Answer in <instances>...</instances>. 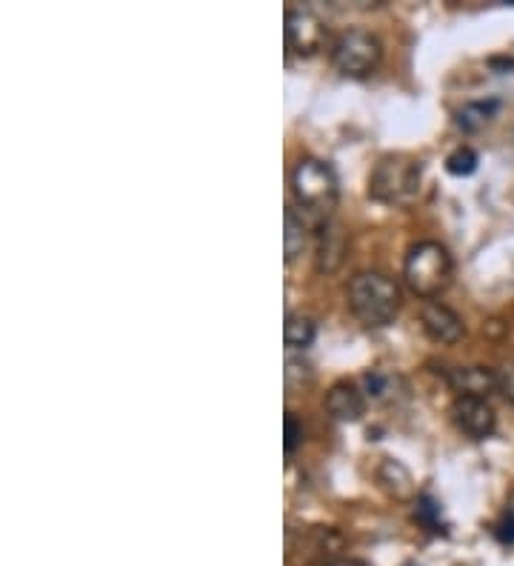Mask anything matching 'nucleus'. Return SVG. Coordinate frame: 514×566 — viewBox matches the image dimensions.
I'll use <instances>...</instances> for the list:
<instances>
[{
	"instance_id": "f257e3e1",
	"label": "nucleus",
	"mask_w": 514,
	"mask_h": 566,
	"mask_svg": "<svg viewBox=\"0 0 514 566\" xmlns=\"http://www.w3.org/2000/svg\"><path fill=\"white\" fill-rule=\"evenodd\" d=\"M401 287L383 273H357L348 284V310L364 326H389L401 312Z\"/></svg>"
},
{
	"instance_id": "f03ea898",
	"label": "nucleus",
	"mask_w": 514,
	"mask_h": 566,
	"mask_svg": "<svg viewBox=\"0 0 514 566\" xmlns=\"http://www.w3.org/2000/svg\"><path fill=\"white\" fill-rule=\"evenodd\" d=\"M452 278L454 264L443 243L417 241L415 246H408L406 261H403V280L412 292L431 301L452 287Z\"/></svg>"
},
{
	"instance_id": "7ed1b4c3",
	"label": "nucleus",
	"mask_w": 514,
	"mask_h": 566,
	"mask_svg": "<svg viewBox=\"0 0 514 566\" xmlns=\"http://www.w3.org/2000/svg\"><path fill=\"white\" fill-rule=\"evenodd\" d=\"M292 189H295L297 204L311 215H320L323 220L332 215V209L338 206V195H341L334 169L318 158L297 160L295 172H292Z\"/></svg>"
},
{
	"instance_id": "20e7f679",
	"label": "nucleus",
	"mask_w": 514,
	"mask_h": 566,
	"mask_svg": "<svg viewBox=\"0 0 514 566\" xmlns=\"http://www.w3.org/2000/svg\"><path fill=\"white\" fill-rule=\"evenodd\" d=\"M420 160L412 158H383L375 167L369 178V195L380 204H394V201H408L420 189Z\"/></svg>"
},
{
	"instance_id": "39448f33",
	"label": "nucleus",
	"mask_w": 514,
	"mask_h": 566,
	"mask_svg": "<svg viewBox=\"0 0 514 566\" xmlns=\"http://www.w3.org/2000/svg\"><path fill=\"white\" fill-rule=\"evenodd\" d=\"M383 58V44L366 29H348L332 46L334 69L346 77H364Z\"/></svg>"
},
{
	"instance_id": "423d86ee",
	"label": "nucleus",
	"mask_w": 514,
	"mask_h": 566,
	"mask_svg": "<svg viewBox=\"0 0 514 566\" xmlns=\"http://www.w3.org/2000/svg\"><path fill=\"white\" fill-rule=\"evenodd\" d=\"M452 418L463 435L472 441L492 438L498 430V416H494L489 398H475V395H457L452 404Z\"/></svg>"
},
{
	"instance_id": "0eeeda50",
	"label": "nucleus",
	"mask_w": 514,
	"mask_h": 566,
	"mask_svg": "<svg viewBox=\"0 0 514 566\" xmlns=\"http://www.w3.org/2000/svg\"><path fill=\"white\" fill-rule=\"evenodd\" d=\"M348 234L341 220L326 218L318 227V241H315V269L320 275L338 273L346 261Z\"/></svg>"
},
{
	"instance_id": "6e6552de",
	"label": "nucleus",
	"mask_w": 514,
	"mask_h": 566,
	"mask_svg": "<svg viewBox=\"0 0 514 566\" xmlns=\"http://www.w3.org/2000/svg\"><path fill=\"white\" fill-rule=\"evenodd\" d=\"M326 26L318 15L289 9L286 12V49L297 55H315L323 46Z\"/></svg>"
},
{
	"instance_id": "1a4fd4ad",
	"label": "nucleus",
	"mask_w": 514,
	"mask_h": 566,
	"mask_svg": "<svg viewBox=\"0 0 514 566\" xmlns=\"http://www.w3.org/2000/svg\"><path fill=\"white\" fill-rule=\"evenodd\" d=\"M420 324L435 344H446V347L457 344L466 335L463 317L440 301H426L420 306Z\"/></svg>"
},
{
	"instance_id": "9d476101",
	"label": "nucleus",
	"mask_w": 514,
	"mask_h": 566,
	"mask_svg": "<svg viewBox=\"0 0 514 566\" xmlns=\"http://www.w3.org/2000/svg\"><path fill=\"white\" fill-rule=\"evenodd\" d=\"M343 546V538L334 532V529H323V527H311V529H303L301 532V550H289V558L301 552L303 555V564H332L338 561L334 555L341 552Z\"/></svg>"
},
{
	"instance_id": "9b49d317",
	"label": "nucleus",
	"mask_w": 514,
	"mask_h": 566,
	"mask_svg": "<svg viewBox=\"0 0 514 566\" xmlns=\"http://www.w3.org/2000/svg\"><path fill=\"white\" fill-rule=\"evenodd\" d=\"M446 381L457 395L489 398L492 393H500V375L486 366H457L446 372Z\"/></svg>"
},
{
	"instance_id": "f8f14e48",
	"label": "nucleus",
	"mask_w": 514,
	"mask_h": 566,
	"mask_svg": "<svg viewBox=\"0 0 514 566\" xmlns=\"http://www.w3.org/2000/svg\"><path fill=\"white\" fill-rule=\"evenodd\" d=\"M326 409H329V416H332L334 421H360L366 412V398L355 384L341 381V384H334L332 389L326 393Z\"/></svg>"
},
{
	"instance_id": "ddd939ff",
	"label": "nucleus",
	"mask_w": 514,
	"mask_h": 566,
	"mask_svg": "<svg viewBox=\"0 0 514 566\" xmlns=\"http://www.w3.org/2000/svg\"><path fill=\"white\" fill-rule=\"evenodd\" d=\"M378 481L383 483L386 492H392L394 498H408L415 492L408 469L401 461H394V458H383V463L378 467Z\"/></svg>"
},
{
	"instance_id": "4468645a",
	"label": "nucleus",
	"mask_w": 514,
	"mask_h": 566,
	"mask_svg": "<svg viewBox=\"0 0 514 566\" xmlns=\"http://www.w3.org/2000/svg\"><path fill=\"white\" fill-rule=\"evenodd\" d=\"M315 338H318V326H315V321L306 315H292L289 312L286 315V324H283V340H286L289 349H309L311 344H315Z\"/></svg>"
},
{
	"instance_id": "2eb2a0df",
	"label": "nucleus",
	"mask_w": 514,
	"mask_h": 566,
	"mask_svg": "<svg viewBox=\"0 0 514 566\" xmlns=\"http://www.w3.org/2000/svg\"><path fill=\"white\" fill-rule=\"evenodd\" d=\"M309 246V227L295 215V209H286V227H283V252H286V264L297 261Z\"/></svg>"
},
{
	"instance_id": "dca6fc26",
	"label": "nucleus",
	"mask_w": 514,
	"mask_h": 566,
	"mask_svg": "<svg viewBox=\"0 0 514 566\" xmlns=\"http://www.w3.org/2000/svg\"><path fill=\"white\" fill-rule=\"evenodd\" d=\"M498 100H480V104H469L463 106L457 112V127L466 129V132H475V129L484 127L494 112H498Z\"/></svg>"
},
{
	"instance_id": "f3484780",
	"label": "nucleus",
	"mask_w": 514,
	"mask_h": 566,
	"mask_svg": "<svg viewBox=\"0 0 514 566\" xmlns=\"http://www.w3.org/2000/svg\"><path fill=\"white\" fill-rule=\"evenodd\" d=\"M446 169L452 174H457V178H466V174H472L477 169V152L469 149V146H457L446 158Z\"/></svg>"
},
{
	"instance_id": "a211bd4d",
	"label": "nucleus",
	"mask_w": 514,
	"mask_h": 566,
	"mask_svg": "<svg viewBox=\"0 0 514 566\" xmlns=\"http://www.w3.org/2000/svg\"><path fill=\"white\" fill-rule=\"evenodd\" d=\"M415 515H417V521H424L426 527L435 529L438 532V518H440V504L431 495H420L417 498V506H415Z\"/></svg>"
},
{
	"instance_id": "6ab92c4d",
	"label": "nucleus",
	"mask_w": 514,
	"mask_h": 566,
	"mask_svg": "<svg viewBox=\"0 0 514 566\" xmlns=\"http://www.w3.org/2000/svg\"><path fill=\"white\" fill-rule=\"evenodd\" d=\"M309 381H311V366H309V363H303V361H295V358H289V361H286V386H289V393H292V389H297V386L309 384Z\"/></svg>"
},
{
	"instance_id": "aec40b11",
	"label": "nucleus",
	"mask_w": 514,
	"mask_h": 566,
	"mask_svg": "<svg viewBox=\"0 0 514 566\" xmlns=\"http://www.w3.org/2000/svg\"><path fill=\"white\" fill-rule=\"evenodd\" d=\"M283 430H286L283 449H286V455H295L297 446L303 444V423L297 421L295 412H286V418H283Z\"/></svg>"
},
{
	"instance_id": "412c9836",
	"label": "nucleus",
	"mask_w": 514,
	"mask_h": 566,
	"mask_svg": "<svg viewBox=\"0 0 514 566\" xmlns=\"http://www.w3.org/2000/svg\"><path fill=\"white\" fill-rule=\"evenodd\" d=\"M364 386H366V393H369L371 398H383L386 386H389V377L380 375V372H366Z\"/></svg>"
},
{
	"instance_id": "4be33fe9",
	"label": "nucleus",
	"mask_w": 514,
	"mask_h": 566,
	"mask_svg": "<svg viewBox=\"0 0 514 566\" xmlns=\"http://www.w3.org/2000/svg\"><path fill=\"white\" fill-rule=\"evenodd\" d=\"M500 393L506 395L509 400L514 404V366H506V370H500Z\"/></svg>"
},
{
	"instance_id": "5701e85b",
	"label": "nucleus",
	"mask_w": 514,
	"mask_h": 566,
	"mask_svg": "<svg viewBox=\"0 0 514 566\" xmlns=\"http://www.w3.org/2000/svg\"><path fill=\"white\" fill-rule=\"evenodd\" d=\"M498 538L503 544H514V515H509L506 521L498 527Z\"/></svg>"
},
{
	"instance_id": "b1692460",
	"label": "nucleus",
	"mask_w": 514,
	"mask_h": 566,
	"mask_svg": "<svg viewBox=\"0 0 514 566\" xmlns=\"http://www.w3.org/2000/svg\"><path fill=\"white\" fill-rule=\"evenodd\" d=\"M326 566H366L364 561H343V558H338V561H332V564H326Z\"/></svg>"
}]
</instances>
